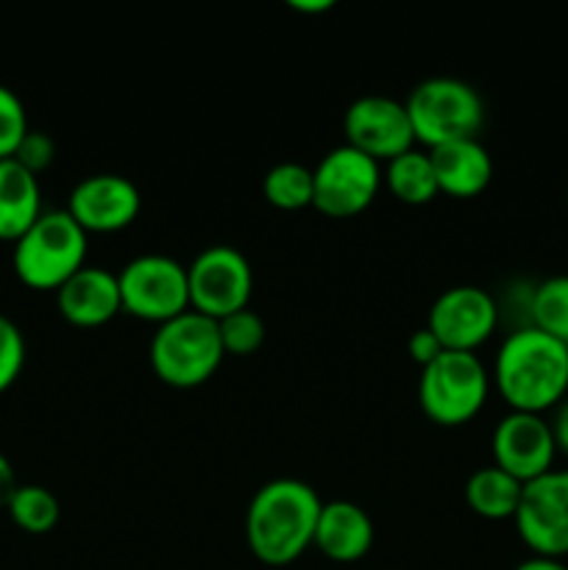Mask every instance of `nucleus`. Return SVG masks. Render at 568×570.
Listing matches in <instances>:
<instances>
[{
    "mask_svg": "<svg viewBox=\"0 0 568 570\" xmlns=\"http://www.w3.org/2000/svg\"><path fill=\"white\" fill-rule=\"evenodd\" d=\"M321 495L301 479H271L251 499L245 540L262 566L284 568L315 543Z\"/></svg>",
    "mask_w": 568,
    "mask_h": 570,
    "instance_id": "obj_1",
    "label": "nucleus"
},
{
    "mask_svg": "<svg viewBox=\"0 0 568 570\" xmlns=\"http://www.w3.org/2000/svg\"><path fill=\"white\" fill-rule=\"evenodd\" d=\"M490 382L510 410L543 415L568 399V345L527 323L499 345Z\"/></svg>",
    "mask_w": 568,
    "mask_h": 570,
    "instance_id": "obj_2",
    "label": "nucleus"
},
{
    "mask_svg": "<svg viewBox=\"0 0 568 570\" xmlns=\"http://www.w3.org/2000/svg\"><path fill=\"white\" fill-rule=\"evenodd\" d=\"M89 234L67 209L42 212L11 250L17 278L31 289H59L87 265Z\"/></svg>",
    "mask_w": 568,
    "mask_h": 570,
    "instance_id": "obj_3",
    "label": "nucleus"
},
{
    "mask_svg": "<svg viewBox=\"0 0 568 570\" xmlns=\"http://www.w3.org/2000/svg\"><path fill=\"white\" fill-rule=\"evenodd\" d=\"M148 356L161 382L178 390H193L215 376L226 351H223L217 321L187 309L156 326Z\"/></svg>",
    "mask_w": 568,
    "mask_h": 570,
    "instance_id": "obj_4",
    "label": "nucleus"
},
{
    "mask_svg": "<svg viewBox=\"0 0 568 570\" xmlns=\"http://www.w3.org/2000/svg\"><path fill=\"white\" fill-rule=\"evenodd\" d=\"M415 142L427 148L479 137L484 126V100L468 81L454 76L423 78L407 95Z\"/></svg>",
    "mask_w": 568,
    "mask_h": 570,
    "instance_id": "obj_5",
    "label": "nucleus"
},
{
    "mask_svg": "<svg viewBox=\"0 0 568 570\" xmlns=\"http://www.w3.org/2000/svg\"><path fill=\"white\" fill-rule=\"evenodd\" d=\"M490 395V373L473 351H443L421 367L418 404L438 426H462L479 415Z\"/></svg>",
    "mask_w": 568,
    "mask_h": 570,
    "instance_id": "obj_6",
    "label": "nucleus"
},
{
    "mask_svg": "<svg viewBox=\"0 0 568 570\" xmlns=\"http://www.w3.org/2000/svg\"><path fill=\"white\" fill-rule=\"evenodd\" d=\"M123 312L161 326L189 309L187 265L167 254H139L117 273Z\"/></svg>",
    "mask_w": 568,
    "mask_h": 570,
    "instance_id": "obj_7",
    "label": "nucleus"
},
{
    "mask_svg": "<svg viewBox=\"0 0 568 570\" xmlns=\"http://www.w3.org/2000/svg\"><path fill=\"white\" fill-rule=\"evenodd\" d=\"M189 309L221 321L248 306L254 271L248 256L226 243L206 245L187 265Z\"/></svg>",
    "mask_w": 568,
    "mask_h": 570,
    "instance_id": "obj_8",
    "label": "nucleus"
},
{
    "mask_svg": "<svg viewBox=\"0 0 568 570\" xmlns=\"http://www.w3.org/2000/svg\"><path fill=\"white\" fill-rule=\"evenodd\" d=\"M312 206L329 217H354L376 200L382 189V165L351 145H337L312 167Z\"/></svg>",
    "mask_w": 568,
    "mask_h": 570,
    "instance_id": "obj_9",
    "label": "nucleus"
},
{
    "mask_svg": "<svg viewBox=\"0 0 568 570\" xmlns=\"http://www.w3.org/2000/svg\"><path fill=\"white\" fill-rule=\"evenodd\" d=\"M512 523L535 557L562 560L568 554V471L555 468L523 484Z\"/></svg>",
    "mask_w": 568,
    "mask_h": 570,
    "instance_id": "obj_10",
    "label": "nucleus"
},
{
    "mask_svg": "<svg viewBox=\"0 0 568 570\" xmlns=\"http://www.w3.org/2000/svg\"><path fill=\"white\" fill-rule=\"evenodd\" d=\"M345 145L362 150L365 156L388 165L395 156L415 148V131H412L410 111L404 100L390 95H360L351 100L343 115Z\"/></svg>",
    "mask_w": 568,
    "mask_h": 570,
    "instance_id": "obj_11",
    "label": "nucleus"
},
{
    "mask_svg": "<svg viewBox=\"0 0 568 570\" xmlns=\"http://www.w3.org/2000/svg\"><path fill=\"white\" fill-rule=\"evenodd\" d=\"M499 326V306L488 289L477 284H457L443 289L429 309L427 328L440 340L443 351H473L488 343Z\"/></svg>",
    "mask_w": 568,
    "mask_h": 570,
    "instance_id": "obj_12",
    "label": "nucleus"
},
{
    "mask_svg": "<svg viewBox=\"0 0 568 570\" xmlns=\"http://www.w3.org/2000/svg\"><path fill=\"white\" fill-rule=\"evenodd\" d=\"M143 209L137 184L120 173H95L70 189L67 212L87 234H115L131 226Z\"/></svg>",
    "mask_w": 568,
    "mask_h": 570,
    "instance_id": "obj_13",
    "label": "nucleus"
},
{
    "mask_svg": "<svg viewBox=\"0 0 568 570\" xmlns=\"http://www.w3.org/2000/svg\"><path fill=\"white\" fill-rule=\"evenodd\" d=\"M490 445H493V465L523 484L555 471L557 445L543 415L510 410L496 423Z\"/></svg>",
    "mask_w": 568,
    "mask_h": 570,
    "instance_id": "obj_14",
    "label": "nucleus"
},
{
    "mask_svg": "<svg viewBox=\"0 0 568 570\" xmlns=\"http://www.w3.org/2000/svg\"><path fill=\"white\" fill-rule=\"evenodd\" d=\"M56 306L61 317L78 328H95L123 312L117 273L98 265H84L56 289Z\"/></svg>",
    "mask_w": 568,
    "mask_h": 570,
    "instance_id": "obj_15",
    "label": "nucleus"
},
{
    "mask_svg": "<svg viewBox=\"0 0 568 570\" xmlns=\"http://www.w3.org/2000/svg\"><path fill=\"white\" fill-rule=\"evenodd\" d=\"M376 529L371 515L354 501H323L315 527V549L332 562H356L373 549Z\"/></svg>",
    "mask_w": 568,
    "mask_h": 570,
    "instance_id": "obj_16",
    "label": "nucleus"
},
{
    "mask_svg": "<svg viewBox=\"0 0 568 570\" xmlns=\"http://www.w3.org/2000/svg\"><path fill=\"white\" fill-rule=\"evenodd\" d=\"M429 159H432L440 193L454 195V198H473L488 189L493 178V159L479 137L434 145L429 148Z\"/></svg>",
    "mask_w": 568,
    "mask_h": 570,
    "instance_id": "obj_17",
    "label": "nucleus"
},
{
    "mask_svg": "<svg viewBox=\"0 0 568 570\" xmlns=\"http://www.w3.org/2000/svg\"><path fill=\"white\" fill-rule=\"evenodd\" d=\"M42 215L39 178L20 161L0 159V239L17 243Z\"/></svg>",
    "mask_w": 568,
    "mask_h": 570,
    "instance_id": "obj_18",
    "label": "nucleus"
},
{
    "mask_svg": "<svg viewBox=\"0 0 568 570\" xmlns=\"http://www.w3.org/2000/svg\"><path fill=\"white\" fill-rule=\"evenodd\" d=\"M523 482L501 471L499 465H484L468 476L466 501L484 521H512L521 504Z\"/></svg>",
    "mask_w": 568,
    "mask_h": 570,
    "instance_id": "obj_19",
    "label": "nucleus"
},
{
    "mask_svg": "<svg viewBox=\"0 0 568 570\" xmlns=\"http://www.w3.org/2000/svg\"><path fill=\"white\" fill-rule=\"evenodd\" d=\"M384 187L407 206H423L438 198V176H434L429 150H407L384 165Z\"/></svg>",
    "mask_w": 568,
    "mask_h": 570,
    "instance_id": "obj_20",
    "label": "nucleus"
},
{
    "mask_svg": "<svg viewBox=\"0 0 568 570\" xmlns=\"http://www.w3.org/2000/svg\"><path fill=\"white\" fill-rule=\"evenodd\" d=\"M262 195L267 198V204L282 212L306 209L315 198L312 167L301 165V161H278L262 178Z\"/></svg>",
    "mask_w": 568,
    "mask_h": 570,
    "instance_id": "obj_21",
    "label": "nucleus"
},
{
    "mask_svg": "<svg viewBox=\"0 0 568 570\" xmlns=\"http://www.w3.org/2000/svg\"><path fill=\"white\" fill-rule=\"evenodd\" d=\"M529 326L568 345V276H549L532 289Z\"/></svg>",
    "mask_w": 568,
    "mask_h": 570,
    "instance_id": "obj_22",
    "label": "nucleus"
},
{
    "mask_svg": "<svg viewBox=\"0 0 568 570\" xmlns=\"http://www.w3.org/2000/svg\"><path fill=\"white\" fill-rule=\"evenodd\" d=\"M14 527H20L28 534H45L59 523L61 504L48 488L42 484H20L6 507Z\"/></svg>",
    "mask_w": 568,
    "mask_h": 570,
    "instance_id": "obj_23",
    "label": "nucleus"
},
{
    "mask_svg": "<svg viewBox=\"0 0 568 570\" xmlns=\"http://www.w3.org/2000/svg\"><path fill=\"white\" fill-rule=\"evenodd\" d=\"M217 332H221V343L226 354L248 356L262 348L267 328L259 312L245 306V309L221 317V321H217Z\"/></svg>",
    "mask_w": 568,
    "mask_h": 570,
    "instance_id": "obj_24",
    "label": "nucleus"
},
{
    "mask_svg": "<svg viewBox=\"0 0 568 570\" xmlns=\"http://www.w3.org/2000/svg\"><path fill=\"white\" fill-rule=\"evenodd\" d=\"M28 131L31 128H28V115L20 95L0 83V159H14Z\"/></svg>",
    "mask_w": 568,
    "mask_h": 570,
    "instance_id": "obj_25",
    "label": "nucleus"
},
{
    "mask_svg": "<svg viewBox=\"0 0 568 570\" xmlns=\"http://www.w3.org/2000/svg\"><path fill=\"white\" fill-rule=\"evenodd\" d=\"M26 365V337L11 317L0 315V393L20 379Z\"/></svg>",
    "mask_w": 568,
    "mask_h": 570,
    "instance_id": "obj_26",
    "label": "nucleus"
},
{
    "mask_svg": "<svg viewBox=\"0 0 568 570\" xmlns=\"http://www.w3.org/2000/svg\"><path fill=\"white\" fill-rule=\"evenodd\" d=\"M53 156H56L53 139H50L45 131H33L31 128V131L26 134V139L20 142V148H17L14 161H20L28 173H33V176L39 178V173L48 170V167L53 165Z\"/></svg>",
    "mask_w": 568,
    "mask_h": 570,
    "instance_id": "obj_27",
    "label": "nucleus"
},
{
    "mask_svg": "<svg viewBox=\"0 0 568 570\" xmlns=\"http://www.w3.org/2000/svg\"><path fill=\"white\" fill-rule=\"evenodd\" d=\"M407 354H410V360L415 362V365L427 367L429 362H434L443 354V345H440V340L434 337L427 326H421L410 334V340H407Z\"/></svg>",
    "mask_w": 568,
    "mask_h": 570,
    "instance_id": "obj_28",
    "label": "nucleus"
},
{
    "mask_svg": "<svg viewBox=\"0 0 568 570\" xmlns=\"http://www.w3.org/2000/svg\"><path fill=\"white\" fill-rule=\"evenodd\" d=\"M17 488H20V482H17L14 465H11L9 456L0 451V510H6V507H9L11 495H14Z\"/></svg>",
    "mask_w": 568,
    "mask_h": 570,
    "instance_id": "obj_29",
    "label": "nucleus"
},
{
    "mask_svg": "<svg viewBox=\"0 0 568 570\" xmlns=\"http://www.w3.org/2000/svg\"><path fill=\"white\" fill-rule=\"evenodd\" d=\"M549 426L551 434H555L557 451H562L568 456V399L555 406V417L549 421Z\"/></svg>",
    "mask_w": 568,
    "mask_h": 570,
    "instance_id": "obj_30",
    "label": "nucleus"
},
{
    "mask_svg": "<svg viewBox=\"0 0 568 570\" xmlns=\"http://www.w3.org/2000/svg\"><path fill=\"white\" fill-rule=\"evenodd\" d=\"M512 570H568V566L562 560H551V557H529V560L518 562Z\"/></svg>",
    "mask_w": 568,
    "mask_h": 570,
    "instance_id": "obj_31",
    "label": "nucleus"
},
{
    "mask_svg": "<svg viewBox=\"0 0 568 570\" xmlns=\"http://www.w3.org/2000/svg\"><path fill=\"white\" fill-rule=\"evenodd\" d=\"M332 0H290V9L304 11V14H317V11L332 9Z\"/></svg>",
    "mask_w": 568,
    "mask_h": 570,
    "instance_id": "obj_32",
    "label": "nucleus"
}]
</instances>
